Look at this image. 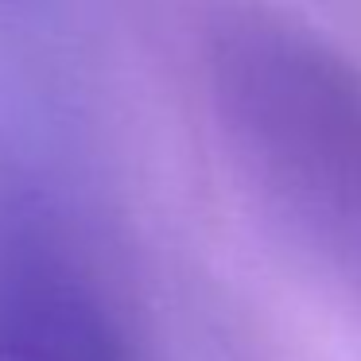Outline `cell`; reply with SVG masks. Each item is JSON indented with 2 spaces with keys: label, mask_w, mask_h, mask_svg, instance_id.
I'll return each mask as SVG.
<instances>
[{
  "label": "cell",
  "mask_w": 361,
  "mask_h": 361,
  "mask_svg": "<svg viewBox=\"0 0 361 361\" xmlns=\"http://www.w3.org/2000/svg\"><path fill=\"white\" fill-rule=\"evenodd\" d=\"M0 361H140L94 268L27 210L0 218Z\"/></svg>",
  "instance_id": "obj_2"
},
{
  "label": "cell",
  "mask_w": 361,
  "mask_h": 361,
  "mask_svg": "<svg viewBox=\"0 0 361 361\" xmlns=\"http://www.w3.org/2000/svg\"><path fill=\"white\" fill-rule=\"evenodd\" d=\"M210 97L264 214L361 288V74L299 24L233 12L210 35Z\"/></svg>",
  "instance_id": "obj_1"
}]
</instances>
